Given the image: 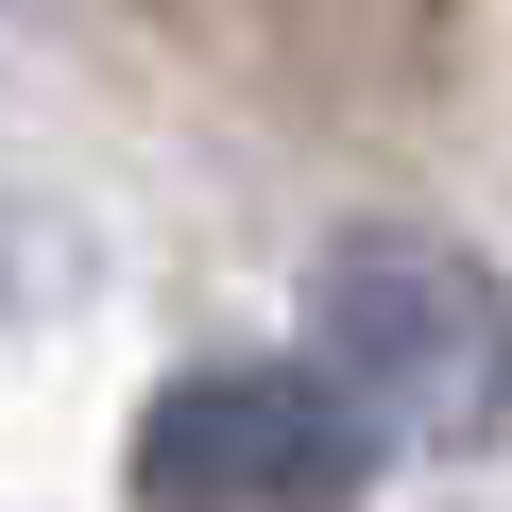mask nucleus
<instances>
[{"label":"nucleus","mask_w":512,"mask_h":512,"mask_svg":"<svg viewBox=\"0 0 512 512\" xmlns=\"http://www.w3.org/2000/svg\"><path fill=\"white\" fill-rule=\"evenodd\" d=\"M308 359L342 376V410L410 461H478L512 427V291L478 274L461 239L427 222H359L325 239V274H308Z\"/></svg>","instance_id":"f257e3e1"},{"label":"nucleus","mask_w":512,"mask_h":512,"mask_svg":"<svg viewBox=\"0 0 512 512\" xmlns=\"http://www.w3.org/2000/svg\"><path fill=\"white\" fill-rule=\"evenodd\" d=\"M359 478H376V427L342 410L325 359H205L137 410L154 512H342Z\"/></svg>","instance_id":"f03ea898"}]
</instances>
